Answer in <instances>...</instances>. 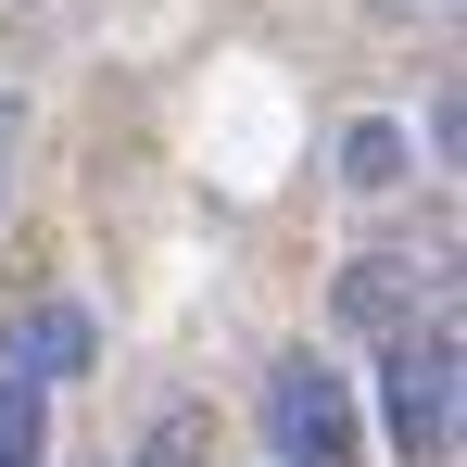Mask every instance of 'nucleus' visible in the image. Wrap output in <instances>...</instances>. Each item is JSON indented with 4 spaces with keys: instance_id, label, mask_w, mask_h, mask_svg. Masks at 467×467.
<instances>
[{
    "instance_id": "7ed1b4c3",
    "label": "nucleus",
    "mask_w": 467,
    "mask_h": 467,
    "mask_svg": "<svg viewBox=\"0 0 467 467\" xmlns=\"http://www.w3.org/2000/svg\"><path fill=\"white\" fill-rule=\"evenodd\" d=\"M88 354H101V341H88L77 304H26L13 328H0V379H13V391H64V379H88Z\"/></svg>"
},
{
    "instance_id": "20e7f679",
    "label": "nucleus",
    "mask_w": 467,
    "mask_h": 467,
    "mask_svg": "<svg viewBox=\"0 0 467 467\" xmlns=\"http://www.w3.org/2000/svg\"><path fill=\"white\" fill-rule=\"evenodd\" d=\"M417 278H430V265H404V253H367V265H354V278H341V316H354V328H379V341H404V328H417Z\"/></svg>"
},
{
    "instance_id": "0eeeda50",
    "label": "nucleus",
    "mask_w": 467,
    "mask_h": 467,
    "mask_svg": "<svg viewBox=\"0 0 467 467\" xmlns=\"http://www.w3.org/2000/svg\"><path fill=\"white\" fill-rule=\"evenodd\" d=\"M0 177H13V101H0Z\"/></svg>"
},
{
    "instance_id": "f257e3e1",
    "label": "nucleus",
    "mask_w": 467,
    "mask_h": 467,
    "mask_svg": "<svg viewBox=\"0 0 467 467\" xmlns=\"http://www.w3.org/2000/svg\"><path fill=\"white\" fill-rule=\"evenodd\" d=\"M455 367H467L455 316L404 328V341L379 354V417H391V455H404V467H442V455H455Z\"/></svg>"
},
{
    "instance_id": "423d86ee",
    "label": "nucleus",
    "mask_w": 467,
    "mask_h": 467,
    "mask_svg": "<svg viewBox=\"0 0 467 467\" xmlns=\"http://www.w3.org/2000/svg\"><path fill=\"white\" fill-rule=\"evenodd\" d=\"M26 455H38V391L0 379V467H26Z\"/></svg>"
},
{
    "instance_id": "f03ea898",
    "label": "nucleus",
    "mask_w": 467,
    "mask_h": 467,
    "mask_svg": "<svg viewBox=\"0 0 467 467\" xmlns=\"http://www.w3.org/2000/svg\"><path fill=\"white\" fill-rule=\"evenodd\" d=\"M265 442H278V467H354L367 455L354 442V379H328L316 354H291L265 379Z\"/></svg>"
},
{
    "instance_id": "39448f33",
    "label": "nucleus",
    "mask_w": 467,
    "mask_h": 467,
    "mask_svg": "<svg viewBox=\"0 0 467 467\" xmlns=\"http://www.w3.org/2000/svg\"><path fill=\"white\" fill-rule=\"evenodd\" d=\"M341 177H354V190H404V127H391V114H367V127L341 140Z\"/></svg>"
}]
</instances>
